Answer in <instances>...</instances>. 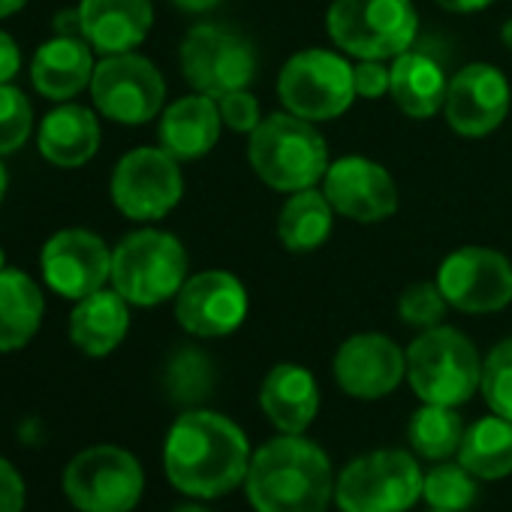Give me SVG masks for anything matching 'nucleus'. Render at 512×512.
<instances>
[{"label":"nucleus","instance_id":"nucleus-19","mask_svg":"<svg viewBox=\"0 0 512 512\" xmlns=\"http://www.w3.org/2000/svg\"><path fill=\"white\" fill-rule=\"evenodd\" d=\"M154 22L151 0H82V37L100 55L133 52L145 43Z\"/></svg>","mask_w":512,"mask_h":512},{"label":"nucleus","instance_id":"nucleus-30","mask_svg":"<svg viewBox=\"0 0 512 512\" xmlns=\"http://www.w3.org/2000/svg\"><path fill=\"white\" fill-rule=\"evenodd\" d=\"M166 389L178 404H199L214 389V365L196 347H181L166 365Z\"/></svg>","mask_w":512,"mask_h":512},{"label":"nucleus","instance_id":"nucleus-5","mask_svg":"<svg viewBox=\"0 0 512 512\" xmlns=\"http://www.w3.org/2000/svg\"><path fill=\"white\" fill-rule=\"evenodd\" d=\"M407 380L425 404L458 407L482 383L476 347L449 326L425 329L407 350Z\"/></svg>","mask_w":512,"mask_h":512},{"label":"nucleus","instance_id":"nucleus-44","mask_svg":"<svg viewBox=\"0 0 512 512\" xmlns=\"http://www.w3.org/2000/svg\"><path fill=\"white\" fill-rule=\"evenodd\" d=\"M172 512H208V509H202V506H193V503H187V506H178V509H172Z\"/></svg>","mask_w":512,"mask_h":512},{"label":"nucleus","instance_id":"nucleus-3","mask_svg":"<svg viewBox=\"0 0 512 512\" xmlns=\"http://www.w3.org/2000/svg\"><path fill=\"white\" fill-rule=\"evenodd\" d=\"M250 166L275 190H308L329 172V148L317 127L293 112L272 115L250 133Z\"/></svg>","mask_w":512,"mask_h":512},{"label":"nucleus","instance_id":"nucleus-34","mask_svg":"<svg viewBox=\"0 0 512 512\" xmlns=\"http://www.w3.org/2000/svg\"><path fill=\"white\" fill-rule=\"evenodd\" d=\"M446 296L440 293L437 284H410L401 299H398V317L404 326H413V329H434L440 326V320L446 317Z\"/></svg>","mask_w":512,"mask_h":512},{"label":"nucleus","instance_id":"nucleus-4","mask_svg":"<svg viewBox=\"0 0 512 512\" xmlns=\"http://www.w3.org/2000/svg\"><path fill=\"white\" fill-rule=\"evenodd\" d=\"M187 281L184 244L163 229H139L112 250V287L136 308H154Z\"/></svg>","mask_w":512,"mask_h":512},{"label":"nucleus","instance_id":"nucleus-31","mask_svg":"<svg viewBox=\"0 0 512 512\" xmlns=\"http://www.w3.org/2000/svg\"><path fill=\"white\" fill-rule=\"evenodd\" d=\"M422 497L434 509L461 512V509L473 506V500H476L473 473L467 467H461V464H440V467H434V470L425 473V479H422Z\"/></svg>","mask_w":512,"mask_h":512},{"label":"nucleus","instance_id":"nucleus-2","mask_svg":"<svg viewBox=\"0 0 512 512\" xmlns=\"http://www.w3.org/2000/svg\"><path fill=\"white\" fill-rule=\"evenodd\" d=\"M244 482L256 512H326L335 497L326 452L302 434H284L256 449Z\"/></svg>","mask_w":512,"mask_h":512},{"label":"nucleus","instance_id":"nucleus-32","mask_svg":"<svg viewBox=\"0 0 512 512\" xmlns=\"http://www.w3.org/2000/svg\"><path fill=\"white\" fill-rule=\"evenodd\" d=\"M488 407L494 416H503L512 422V338L500 341L485 365H482V383H479Z\"/></svg>","mask_w":512,"mask_h":512},{"label":"nucleus","instance_id":"nucleus-22","mask_svg":"<svg viewBox=\"0 0 512 512\" xmlns=\"http://www.w3.org/2000/svg\"><path fill=\"white\" fill-rule=\"evenodd\" d=\"M260 407L278 431L302 434L320 410V389L314 374L293 362L275 365L263 380Z\"/></svg>","mask_w":512,"mask_h":512},{"label":"nucleus","instance_id":"nucleus-45","mask_svg":"<svg viewBox=\"0 0 512 512\" xmlns=\"http://www.w3.org/2000/svg\"><path fill=\"white\" fill-rule=\"evenodd\" d=\"M7 269V253H4V247H0V272Z\"/></svg>","mask_w":512,"mask_h":512},{"label":"nucleus","instance_id":"nucleus-1","mask_svg":"<svg viewBox=\"0 0 512 512\" xmlns=\"http://www.w3.org/2000/svg\"><path fill=\"white\" fill-rule=\"evenodd\" d=\"M250 446L244 431L211 410H187L166 434L169 482L190 497H220L247 479Z\"/></svg>","mask_w":512,"mask_h":512},{"label":"nucleus","instance_id":"nucleus-35","mask_svg":"<svg viewBox=\"0 0 512 512\" xmlns=\"http://www.w3.org/2000/svg\"><path fill=\"white\" fill-rule=\"evenodd\" d=\"M220 106V118L223 124L232 130V133H253L256 127H260V103H256V97L241 88V91H232V94H223L217 100Z\"/></svg>","mask_w":512,"mask_h":512},{"label":"nucleus","instance_id":"nucleus-29","mask_svg":"<svg viewBox=\"0 0 512 512\" xmlns=\"http://www.w3.org/2000/svg\"><path fill=\"white\" fill-rule=\"evenodd\" d=\"M464 422L455 413V407L443 404H425L410 419V443L422 458L443 461L461 449L464 440Z\"/></svg>","mask_w":512,"mask_h":512},{"label":"nucleus","instance_id":"nucleus-9","mask_svg":"<svg viewBox=\"0 0 512 512\" xmlns=\"http://www.w3.org/2000/svg\"><path fill=\"white\" fill-rule=\"evenodd\" d=\"M145 488L142 464L121 446H88L64 470V491L82 512H130Z\"/></svg>","mask_w":512,"mask_h":512},{"label":"nucleus","instance_id":"nucleus-41","mask_svg":"<svg viewBox=\"0 0 512 512\" xmlns=\"http://www.w3.org/2000/svg\"><path fill=\"white\" fill-rule=\"evenodd\" d=\"M28 4V0H0V19H10V16H16L22 7Z\"/></svg>","mask_w":512,"mask_h":512},{"label":"nucleus","instance_id":"nucleus-11","mask_svg":"<svg viewBox=\"0 0 512 512\" xmlns=\"http://www.w3.org/2000/svg\"><path fill=\"white\" fill-rule=\"evenodd\" d=\"M91 97L100 115L115 124L136 127L148 124L163 109L166 82L160 70L136 52L103 55V61L94 67Z\"/></svg>","mask_w":512,"mask_h":512},{"label":"nucleus","instance_id":"nucleus-36","mask_svg":"<svg viewBox=\"0 0 512 512\" xmlns=\"http://www.w3.org/2000/svg\"><path fill=\"white\" fill-rule=\"evenodd\" d=\"M389 79H392V67H386L383 61H362L359 67H353L356 97L380 100L389 91Z\"/></svg>","mask_w":512,"mask_h":512},{"label":"nucleus","instance_id":"nucleus-46","mask_svg":"<svg viewBox=\"0 0 512 512\" xmlns=\"http://www.w3.org/2000/svg\"><path fill=\"white\" fill-rule=\"evenodd\" d=\"M428 512H446V509H434V506H431V509H428Z\"/></svg>","mask_w":512,"mask_h":512},{"label":"nucleus","instance_id":"nucleus-43","mask_svg":"<svg viewBox=\"0 0 512 512\" xmlns=\"http://www.w3.org/2000/svg\"><path fill=\"white\" fill-rule=\"evenodd\" d=\"M503 43H506V46H512V22H506V25H503Z\"/></svg>","mask_w":512,"mask_h":512},{"label":"nucleus","instance_id":"nucleus-20","mask_svg":"<svg viewBox=\"0 0 512 512\" xmlns=\"http://www.w3.org/2000/svg\"><path fill=\"white\" fill-rule=\"evenodd\" d=\"M94 55L85 37H64L43 43L31 61V82L34 88L55 103H67L91 88L94 79Z\"/></svg>","mask_w":512,"mask_h":512},{"label":"nucleus","instance_id":"nucleus-24","mask_svg":"<svg viewBox=\"0 0 512 512\" xmlns=\"http://www.w3.org/2000/svg\"><path fill=\"white\" fill-rule=\"evenodd\" d=\"M100 148V121L79 103H61L40 124V154L61 166H85Z\"/></svg>","mask_w":512,"mask_h":512},{"label":"nucleus","instance_id":"nucleus-23","mask_svg":"<svg viewBox=\"0 0 512 512\" xmlns=\"http://www.w3.org/2000/svg\"><path fill=\"white\" fill-rule=\"evenodd\" d=\"M130 329V302L112 287L97 290L76 302L70 314V341L85 356H109Z\"/></svg>","mask_w":512,"mask_h":512},{"label":"nucleus","instance_id":"nucleus-40","mask_svg":"<svg viewBox=\"0 0 512 512\" xmlns=\"http://www.w3.org/2000/svg\"><path fill=\"white\" fill-rule=\"evenodd\" d=\"M172 4L184 13H205V10H214L220 0H172Z\"/></svg>","mask_w":512,"mask_h":512},{"label":"nucleus","instance_id":"nucleus-18","mask_svg":"<svg viewBox=\"0 0 512 512\" xmlns=\"http://www.w3.org/2000/svg\"><path fill=\"white\" fill-rule=\"evenodd\" d=\"M332 371L347 395L374 401L398 389L407 374V353H401L386 335L365 332L341 344Z\"/></svg>","mask_w":512,"mask_h":512},{"label":"nucleus","instance_id":"nucleus-21","mask_svg":"<svg viewBox=\"0 0 512 512\" xmlns=\"http://www.w3.org/2000/svg\"><path fill=\"white\" fill-rule=\"evenodd\" d=\"M220 106L208 94H190L175 100L160 118V148L175 160L205 157L220 136Z\"/></svg>","mask_w":512,"mask_h":512},{"label":"nucleus","instance_id":"nucleus-39","mask_svg":"<svg viewBox=\"0 0 512 512\" xmlns=\"http://www.w3.org/2000/svg\"><path fill=\"white\" fill-rule=\"evenodd\" d=\"M437 4L449 13H479V10L491 7L494 0H437Z\"/></svg>","mask_w":512,"mask_h":512},{"label":"nucleus","instance_id":"nucleus-7","mask_svg":"<svg viewBox=\"0 0 512 512\" xmlns=\"http://www.w3.org/2000/svg\"><path fill=\"white\" fill-rule=\"evenodd\" d=\"M422 470L404 449H380L350 461L335 482L341 512H407L422 497Z\"/></svg>","mask_w":512,"mask_h":512},{"label":"nucleus","instance_id":"nucleus-17","mask_svg":"<svg viewBox=\"0 0 512 512\" xmlns=\"http://www.w3.org/2000/svg\"><path fill=\"white\" fill-rule=\"evenodd\" d=\"M323 193L338 214L356 223H380L398 208V187L392 175L368 157H341L329 163Z\"/></svg>","mask_w":512,"mask_h":512},{"label":"nucleus","instance_id":"nucleus-12","mask_svg":"<svg viewBox=\"0 0 512 512\" xmlns=\"http://www.w3.org/2000/svg\"><path fill=\"white\" fill-rule=\"evenodd\" d=\"M112 202L130 220L166 217L184 193L178 160L163 148H136L112 172Z\"/></svg>","mask_w":512,"mask_h":512},{"label":"nucleus","instance_id":"nucleus-8","mask_svg":"<svg viewBox=\"0 0 512 512\" xmlns=\"http://www.w3.org/2000/svg\"><path fill=\"white\" fill-rule=\"evenodd\" d=\"M278 97L287 112L305 121H332L353 106V67L338 52L305 49L284 64Z\"/></svg>","mask_w":512,"mask_h":512},{"label":"nucleus","instance_id":"nucleus-26","mask_svg":"<svg viewBox=\"0 0 512 512\" xmlns=\"http://www.w3.org/2000/svg\"><path fill=\"white\" fill-rule=\"evenodd\" d=\"M43 311V290L28 272H0V353H13L31 344L43 326Z\"/></svg>","mask_w":512,"mask_h":512},{"label":"nucleus","instance_id":"nucleus-33","mask_svg":"<svg viewBox=\"0 0 512 512\" xmlns=\"http://www.w3.org/2000/svg\"><path fill=\"white\" fill-rule=\"evenodd\" d=\"M31 127H34L31 100L19 88H13L10 82L0 85V157L16 154L19 148H25Z\"/></svg>","mask_w":512,"mask_h":512},{"label":"nucleus","instance_id":"nucleus-6","mask_svg":"<svg viewBox=\"0 0 512 512\" xmlns=\"http://www.w3.org/2000/svg\"><path fill=\"white\" fill-rule=\"evenodd\" d=\"M410 0H335L326 16L335 46L359 61H395L416 37Z\"/></svg>","mask_w":512,"mask_h":512},{"label":"nucleus","instance_id":"nucleus-38","mask_svg":"<svg viewBox=\"0 0 512 512\" xmlns=\"http://www.w3.org/2000/svg\"><path fill=\"white\" fill-rule=\"evenodd\" d=\"M22 67V49L19 43L7 34V31H0V85H7Z\"/></svg>","mask_w":512,"mask_h":512},{"label":"nucleus","instance_id":"nucleus-13","mask_svg":"<svg viewBox=\"0 0 512 512\" xmlns=\"http://www.w3.org/2000/svg\"><path fill=\"white\" fill-rule=\"evenodd\" d=\"M437 287L464 314H494L512 302V263L491 247H461L443 260Z\"/></svg>","mask_w":512,"mask_h":512},{"label":"nucleus","instance_id":"nucleus-28","mask_svg":"<svg viewBox=\"0 0 512 512\" xmlns=\"http://www.w3.org/2000/svg\"><path fill=\"white\" fill-rule=\"evenodd\" d=\"M458 464L476 479H503L512 473V422L503 416H485L464 431Z\"/></svg>","mask_w":512,"mask_h":512},{"label":"nucleus","instance_id":"nucleus-15","mask_svg":"<svg viewBox=\"0 0 512 512\" xmlns=\"http://www.w3.org/2000/svg\"><path fill=\"white\" fill-rule=\"evenodd\" d=\"M175 317L181 329L196 338L232 335L247 317V290L229 272H199L178 290Z\"/></svg>","mask_w":512,"mask_h":512},{"label":"nucleus","instance_id":"nucleus-14","mask_svg":"<svg viewBox=\"0 0 512 512\" xmlns=\"http://www.w3.org/2000/svg\"><path fill=\"white\" fill-rule=\"evenodd\" d=\"M40 269L52 293L79 302L112 281V250L97 232L61 229L43 244Z\"/></svg>","mask_w":512,"mask_h":512},{"label":"nucleus","instance_id":"nucleus-42","mask_svg":"<svg viewBox=\"0 0 512 512\" xmlns=\"http://www.w3.org/2000/svg\"><path fill=\"white\" fill-rule=\"evenodd\" d=\"M7 187H10V178H7L4 163H0V202H4V196H7Z\"/></svg>","mask_w":512,"mask_h":512},{"label":"nucleus","instance_id":"nucleus-37","mask_svg":"<svg viewBox=\"0 0 512 512\" xmlns=\"http://www.w3.org/2000/svg\"><path fill=\"white\" fill-rule=\"evenodd\" d=\"M25 494L28 491L22 473L7 458H0V512H22Z\"/></svg>","mask_w":512,"mask_h":512},{"label":"nucleus","instance_id":"nucleus-27","mask_svg":"<svg viewBox=\"0 0 512 512\" xmlns=\"http://www.w3.org/2000/svg\"><path fill=\"white\" fill-rule=\"evenodd\" d=\"M332 217H335V208L326 193L314 187L296 190L281 208L278 235L287 250L308 253L326 244V238L332 235Z\"/></svg>","mask_w":512,"mask_h":512},{"label":"nucleus","instance_id":"nucleus-16","mask_svg":"<svg viewBox=\"0 0 512 512\" xmlns=\"http://www.w3.org/2000/svg\"><path fill=\"white\" fill-rule=\"evenodd\" d=\"M509 82L491 64H467L446 91V121L458 136L479 139L494 133L509 112Z\"/></svg>","mask_w":512,"mask_h":512},{"label":"nucleus","instance_id":"nucleus-25","mask_svg":"<svg viewBox=\"0 0 512 512\" xmlns=\"http://www.w3.org/2000/svg\"><path fill=\"white\" fill-rule=\"evenodd\" d=\"M446 73L443 67L425 52H404L392 61L389 94L395 106L410 118H431L446 103Z\"/></svg>","mask_w":512,"mask_h":512},{"label":"nucleus","instance_id":"nucleus-10","mask_svg":"<svg viewBox=\"0 0 512 512\" xmlns=\"http://www.w3.org/2000/svg\"><path fill=\"white\" fill-rule=\"evenodd\" d=\"M181 73L196 94L220 100L256 79V49L232 28L196 25L181 43Z\"/></svg>","mask_w":512,"mask_h":512}]
</instances>
